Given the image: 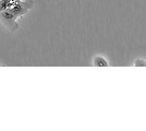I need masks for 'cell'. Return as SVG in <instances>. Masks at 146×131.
<instances>
[{
	"label": "cell",
	"instance_id": "cell-2",
	"mask_svg": "<svg viewBox=\"0 0 146 131\" xmlns=\"http://www.w3.org/2000/svg\"><path fill=\"white\" fill-rule=\"evenodd\" d=\"M94 63H95V66H103V67L108 66V63L104 59L103 57H96L95 60H94Z\"/></svg>",
	"mask_w": 146,
	"mask_h": 131
},
{
	"label": "cell",
	"instance_id": "cell-3",
	"mask_svg": "<svg viewBox=\"0 0 146 131\" xmlns=\"http://www.w3.org/2000/svg\"><path fill=\"white\" fill-rule=\"evenodd\" d=\"M146 65V61L144 60H137V61H135V66H144Z\"/></svg>",
	"mask_w": 146,
	"mask_h": 131
},
{
	"label": "cell",
	"instance_id": "cell-1",
	"mask_svg": "<svg viewBox=\"0 0 146 131\" xmlns=\"http://www.w3.org/2000/svg\"><path fill=\"white\" fill-rule=\"evenodd\" d=\"M33 7L31 0H0V21L10 29L18 27L17 20Z\"/></svg>",
	"mask_w": 146,
	"mask_h": 131
}]
</instances>
